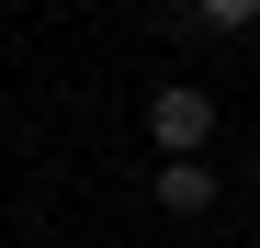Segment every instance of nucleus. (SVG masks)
<instances>
[{"label": "nucleus", "instance_id": "f03ea898", "mask_svg": "<svg viewBox=\"0 0 260 248\" xmlns=\"http://www.w3.org/2000/svg\"><path fill=\"white\" fill-rule=\"evenodd\" d=\"M215 203V170L204 158H158V215H204Z\"/></svg>", "mask_w": 260, "mask_h": 248}, {"label": "nucleus", "instance_id": "7ed1b4c3", "mask_svg": "<svg viewBox=\"0 0 260 248\" xmlns=\"http://www.w3.org/2000/svg\"><path fill=\"white\" fill-rule=\"evenodd\" d=\"M192 23H215V34H249V23H260V0H192Z\"/></svg>", "mask_w": 260, "mask_h": 248}, {"label": "nucleus", "instance_id": "f257e3e1", "mask_svg": "<svg viewBox=\"0 0 260 248\" xmlns=\"http://www.w3.org/2000/svg\"><path fill=\"white\" fill-rule=\"evenodd\" d=\"M147 136H158V158H204L215 147V102L192 91V79H170V91L147 102Z\"/></svg>", "mask_w": 260, "mask_h": 248}]
</instances>
